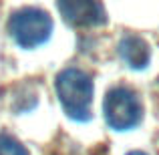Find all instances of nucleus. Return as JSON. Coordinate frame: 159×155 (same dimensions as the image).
<instances>
[{"label": "nucleus", "mask_w": 159, "mask_h": 155, "mask_svg": "<svg viewBox=\"0 0 159 155\" xmlns=\"http://www.w3.org/2000/svg\"><path fill=\"white\" fill-rule=\"evenodd\" d=\"M54 91L62 105V111L75 121L91 119L93 81L81 69H65L54 81Z\"/></svg>", "instance_id": "1"}, {"label": "nucleus", "mask_w": 159, "mask_h": 155, "mask_svg": "<svg viewBox=\"0 0 159 155\" xmlns=\"http://www.w3.org/2000/svg\"><path fill=\"white\" fill-rule=\"evenodd\" d=\"M8 30L22 48H36L51 39L52 18L40 8H20L8 20Z\"/></svg>", "instance_id": "2"}, {"label": "nucleus", "mask_w": 159, "mask_h": 155, "mask_svg": "<svg viewBox=\"0 0 159 155\" xmlns=\"http://www.w3.org/2000/svg\"><path fill=\"white\" fill-rule=\"evenodd\" d=\"M105 121L115 131H129L143 119V105L139 97L127 87H115L105 95L103 103Z\"/></svg>", "instance_id": "3"}, {"label": "nucleus", "mask_w": 159, "mask_h": 155, "mask_svg": "<svg viewBox=\"0 0 159 155\" xmlns=\"http://www.w3.org/2000/svg\"><path fill=\"white\" fill-rule=\"evenodd\" d=\"M61 16L77 28L101 26L107 22V14L101 0H57Z\"/></svg>", "instance_id": "4"}, {"label": "nucleus", "mask_w": 159, "mask_h": 155, "mask_svg": "<svg viewBox=\"0 0 159 155\" xmlns=\"http://www.w3.org/2000/svg\"><path fill=\"white\" fill-rule=\"evenodd\" d=\"M119 57L129 69L141 71L149 65L151 61V48L141 36L137 34H127L119 43Z\"/></svg>", "instance_id": "5"}, {"label": "nucleus", "mask_w": 159, "mask_h": 155, "mask_svg": "<svg viewBox=\"0 0 159 155\" xmlns=\"http://www.w3.org/2000/svg\"><path fill=\"white\" fill-rule=\"evenodd\" d=\"M0 155H28L24 145L10 135H0Z\"/></svg>", "instance_id": "6"}, {"label": "nucleus", "mask_w": 159, "mask_h": 155, "mask_svg": "<svg viewBox=\"0 0 159 155\" xmlns=\"http://www.w3.org/2000/svg\"><path fill=\"white\" fill-rule=\"evenodd\" d=\"M127 155H147V153H143V151H131V153H127Z\"/></svg>", "instance_id": "7"}]
</instances>
